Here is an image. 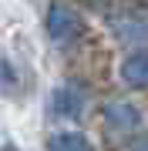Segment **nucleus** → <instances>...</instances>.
Masks as SVG:
<instances>
[{
  "label": "nucleus",
  "mask_w": 148,
  "mask_h": 151,
  "mask_svg": "<svg viewBox=\"0 0 148 151\" xmlns=\"http://www.w3.org/2000/svg\"><path fill=\"white\" fill-rule=\"evenodd\" d=\"M118 81L131 91H148V47H131L118 60Z\"/></svg>",
  "instance_id": "39448f33"
},
{
  "label": "nucleus",
  "mask_w": 148,
  "mask_h": 151,
  "mask_svg": "<svg viewBox=\"0 0 148 151\" xmlns=\"http://www.w3.org/2000/svg\"><path fill=\"white\" fill-rule=\"evenodd\" d=\"M47 151H94V145H91L88 134H81V131H57V134L47 141Z\"/></svg>",
  "instance_id": "423d86ee"
},
{
  "label": "nucleus",
  "mask_w": 148,
  "mask_h": 151,
  "mask_svg": "<svg viewBox=\"0 0 148 151\" xmlns=\"http://www.w3.org/2000/svg\"><path fill=\"white\" fill-rule=\"evenodd\" d=\"M125 151H148V134H142V138H131Z\"/></svg>",
  "instance_id": "6e6552de"
},
{
  "label": "nucleus",
  "mask_w": 148,
  "mask_h": 151,
  "mask_svg": "<svg viewBox=\"0 0 148 151\" xmlns=\"http://www.w3.org/2000/svg\"><path fill=\"white\" fill-rule=\"evenodd\" d=\"M145 108H138L135 101H125V97H118V101H108L104 104V131L115 138H135L138 128H142L145 121Z\"/></svg>",
  "instance_id": "7ed1b4c3"
},
{
  "label": "nucleus",
  "mask_w": 148,
  "mask_h": 151,
  "mask_svg": "<svg viewBox=\"0 0 148 151\" xmlns=\"http://www.w3.org/2000/svg\"><path fill=\"white\" fill-rule=\"evenodd\" d=\"M51 114L61 121H77L84 118V111H88V87H81L77 81H64L61 87L51 91Z\"/></svg>",
  "instance_id": "20e7f679"
},
{
  "label": "nucleus",
  "mask_w": 148,
  "mask_h": 151,
  "mask_svg": "<svg viewBox=\"0 0 148 151\" xmlns=\"http://www.w3.org/2000/svg\"><path fill=\"white\" fill-rule=\"evenodd\" d=\"M20 84H24V77H20V70L14 67V60L0 54V91L7 97H17L20 94Z\"/></svg>",
  "instance_id": "0eeeda50"
},
{
  "label": "nucleus",
  "mask_w": 148,
  "mask_h": 151,
  "mask_svg": "<svg viewBox=\"0 0 148 151\" xmlns=\"http://www.w3.org/2000/svg\"><path fill=\"white\" fill-rule=\"evenodd\" d=\"M111 37L128 47H148V10L142 7H118L104 17Z\"/></svg>",
  "instance_id": "f03ea898"
},
{
  "label": "nucleus",
  "mask_w": 148,
  "mask_h": 151,
  "mask_svg": "<svg viewBox=\"0 0 148 151\" xmlns=\"http://www.w3.org/2000/svg\"><path fill=\"white\" fill-rule=\"evenodd\" d=\"M44 30L54 47H74L77 40L84 37L88 24H84L81 10L67 0H51L47 10H44Z\"/></svg>",
  "instance_id": "f257e3e1"
}]
</instances>
